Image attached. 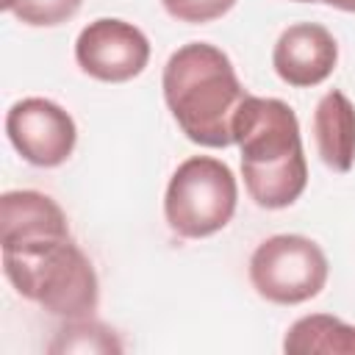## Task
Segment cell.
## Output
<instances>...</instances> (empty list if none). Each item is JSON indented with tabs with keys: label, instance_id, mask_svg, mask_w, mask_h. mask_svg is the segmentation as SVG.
<instances>
[{
	"label": "cell",
	"instance_id": "1",
	"mask_svg": "<svg viewBox=\"0 0 355 355\" xmlns=\"http://www.w3.org/2000/svg\"><path fill=\"white\" fill-rule=\"evenodd\" d=\"M233 144L241 150V178L255 205L280 211L297 202L308 186V161L288 103L247 94L233 119Z\"/></svg>",
	"mask_w": 355,
	"mask_h": 355
},
{
	"label": "cell",
	"instance_id": "2",
	"mask_svg": "<svg viewBox=\"0 0 355 355\" xmlns=\"http://www.w3.org/2000/svg\"><path fill=\"white\" fill-rule=\"evenodd\" d=\"M161 89L166 108L189 141L214 150L233 144V119L247 89L227 53L208 42L178 47L164 64Z\"/></svg>",
	"mask_w": 355,
	"mask_h": 355
},
{
	"label": "cell",
	"instance_id": "3",
	"mask_svg": "<svg viewBox=\"0 0 355 355\" xmlns=\"http://www.w3.org/2000/svg\"><path fill=\"white\" fill-rule=\"evenodd\" d=\"M3 272L19 297L61 319H86L100 300L92 261L72 241V233L39 236L0 244Z\"/></svg>",
	"mask_w": 355,
	"mask_h": 355
},
{
	"label": "cell",
	"instance_id": "4",
	"mask_svg": "<svg viewBox=\"0 0 355 355\" xmlns=\"http://www.w3.org/2000/svg\"><path fill=\"white\" fill-rule=\"evenodd\" d=\"M236 202L239 183L233 169L214 155H191L166 183L164 219L183 239H205L227 227Z\"/></svg>",
	"mask_w": 355,
	"mask_h": 355
},
{
	"label": "cell",
	"instance_id": "5",
	"mask_svg": "<svg viewBox=\"0 0 355 355\" xmlns=\"http://www.w3.org/2000/svg\"><path fill=\"white\" fill-rule=\"evenodd\" d=\"M327 255L300 233L263 239L250 255V283L266 302L300 305L313 300L327 283Z\"/></svg>",
	"mask_w": 355,
	"mask_h": 355
},
{
	"label": "cell",
	"instance_id": "6",
	"mask_svg": "<svg viewBox=\"0 0 355 355\" xmlns=\"http://www.w3.org/2000/svg\"><path fill=\"white\" fill-rule=\"evenodd\" d=\"M75 61L94 80L125 83L144 72L150 61V42L133 22L100 17L78 33Z\"/></svg>",
	"mask_w": 355,
	"mask_h": 355
},
{
	"label": "cell",
	"instance_id": "7",
	"mask_svg": "<svg viewBox=\"0 0 355 355\" xmlns=\"http://www.w3.org/2000/svg\"><path fill=\"white\" fill-rule=\"evenodd\" d=\"M6 136L14 150L33 166H61L78 141V128L69 111L47 97L17 100L6 114Z\"/></svg>",
	"mask_w": 355,
	"mask_h": 355
},
{
	"label": "cell",
	"instance_id": "8",
	"mask_svg": "<svg viewBox=\"0 0 355 355\" xmlns=\"http://www.w3.org/2000/svg\"><path fill=\"white\" fill-rule=\"evenodd\" d=\"M338 64V44L333 33L319 22L288 25L272 50V67L277 78L288 86L305 89L319 86L333 75Z\"/></svg>",
	"mask_w": 355,
	"mask_h": 355
},
{
	"label": "cell",
	"instance_id": "9",
	"mask_svg": "<svg viewBox=\"0 0 355 355\" xmlns=\"http://www.w3.org/2000/svg\"><path fill=\"white\" fill-rule=\"evenodd\" d=\"M69 233L61 205L33 189H14L0 197V244Z\"/></svg>",
	"mask_w": 355,
	"mask_h": 355
},
{
	"label": "cell",
	"instance_id": "10",
	"mask_svg": "<svg viewBox=\"0 0 355 355\" xmlns=\"http://www.w3.org/2000/svg\"><path fill=\"white\" fill-rule=\"evenodd\" d=\"M313 141L322 164L333 172H349L355 161V105L338 89L322 94L313 111Z\"/></svg>",
	"mask_w": 355,
	"mask_h": 355
},
{
	"label": "cell",
	"instance_id": "11",
	"mask_svg": "<svg viewBox=\"0 0 355 355\" xmlns=\"http://www.w3.org/2000/svg\"><path fill=\"white\" fill-rule=\"evenodd\" d=\"M283 349L291 355H305V352L355 355V324H347L330 313L302 316L286 330Z\"/></svg>",
	"mask_w": 355,
	"mask_h": 355
},
{
	"label": "cell",
	"instance_id": "12",
	"mask_svg": "<svg viewBox=\"0 0 355 355\" xmlns=\"http://www.w3.org/2000/svg\"><path fill=\"white\" fill-rule=\"evenodd\" d=\"M50 352H122V341L111 327L94 319H67L47 347Z\"/></svg>",
	"mask_w": 355,
	"mask_h": 355
},
{
	"label": "cell",
	"instance_id": "13",
	"mask_svg": "<svg viewBox=\"0 0 355 355\" xmlns=\"http://www.w3.org/2000/svg\"><path fill=\"white\" fill-rule=\"evenodd\" d=\"M83 0H3V11H11L19 22L33 28H53L72 19Z\"/></svg>",
	"mask_w": 355,
	"mask_h": 355
},
{
	"label": "cell",
	"instance_id": "14",
	"mask_svg": "<svg viewBox=\"0 0 355 355\" xmlns=\"http://www.w3.org/2000/svg\"><path fill=\"white\" fill-rule=\"evenodd\" d=\"M161 6L178 22L202 25V22H211V19L225 17L236 6V0H161Z\"/></svg>",
	"mask_w": 355,
	"mask_h": 355
},
{
	"label": "cell",
	"instance_id": "15",
	"mask_svg": "<svg viewBox=\"0 0 355 355\" xmlns=\"http://www.w3.org/2000/svg\"><path fill=\"white\" fill-rule=\"evenodd\" d=\"M333 8H341V11H355V0H322Z\"/></svg>",
	"mask_w": 355,
	"mask_h": 355
},
{
	"label": "cell",
	"instance_id": "16",
	"mask_svg": "<svg viewBox=\"0 0 355 355\" xmlns=\"http://www.w3.org/2000/svg\"><path fill=\"white\" fill-rule=\"evenodd\" d=\"M297 3H316V0H297Z\"/></svg>",
	"mask_w": 355,
	"mask_h": 355
}]
</instances>
